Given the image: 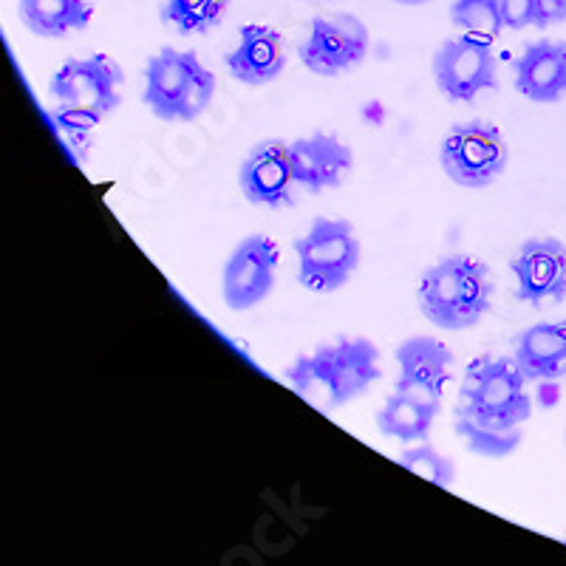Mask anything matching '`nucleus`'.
Returning a JSON list of instances; mask_svg holds the SVG:
<instances>
[{
  "label": "nucleus",
  "mask_w": 566,
  "mask_h": 566,
  "mask_svg": "<svg viewBox=\"0 0 566 566\" xmlns=\"http://www.w3.org/2000/svg\"><path fill=\"white\" fill-rule=\"evenodd\" d=\"M380 377V352L366 337H340L328 346L301 354L286 380L301 399L328 413L363 397Z\"/></svg>",
  "instance_id": "obj_1"
},
{
  "label": "nucleus",
  "mask_w": 566,
  "mask_h": 566,
  "mask_svg": "<svg viewBox=\"0 0 566 566\" xmlns=\"http://www.w3.org/2000/svg\"><path fill=\"white\" fill-rule=\"evenodd\" d=\"M417 303L428 321L444 332L473 328L493 303V275L473 255H448L422 272Z\"/></svg>",
  "instance_id": "obj_2"
},
{
  "label": "nucleus",
  "mask_w": 566,
  "mask_h": 566,
  "mask_svg": "<svg viewBox=\"0 0 566 566\" xmlns=\"http://www.w3.org/2000/svg\"><path fill=\"white\" fill-rule=\"evenodd\" d=\"M216 97V74L193 52L165 45L145 69V105L165 123H193Z\"/></svg>",
  "instance_id": "obj_3"
},
{
  "label": "nucleus",
  "mask_w": 566,
  "mask_h": 566,
  "mask_svg": "<svg viewBox=\"0 0 566 566\" xmlns=\"http://www.w3.org/2000/svg\"><path fill=\"white\" fill-rule=\"evenodd\" d=\"M459 406L502 428H522L533 417L527 380L513 357H476L464 371Z\"/></svg>",
  "instance_id": "obj_4"
},
{
  "label": "nucleus",
  "mask_w": 566,
  "mask_h": 566,
  "mask_svg": "<svg viewBox=\"0 0 566 566\" xmlns=\"http://www.w3.org/2000/svg\"><path fill=\"white\" fill-rule=\"evenodd\" d=\"M297 283L303 290L328 295L343 290L360 266V239L352 221L317 216L310 232L295 241Z\"/></svg>",
  "instance_id": "obj_5"
},
{
  "label": "nucleus",
  "mask_w": 566,
  "mask_h": 566,
  "mask_svg": "<svg viewBox=\"0 0 566 566\" xmlns=\"http://www.w3.org/2000/svg\"><path fill=\"white\" fill-rule=\"evenodd\" d=\"M439 161L453 185L482 190L507 170L510 148L502 130L493 123L470 119V123L451 125V130L444 134L439 145Z\"/></svg>",
  "instance_id": "obj_6"
},
{
  "label": "nucleus",
  "mask_w": 566,
  "mask_h": 566,
  "mask_svg": "<svg viewBox=\"0 0 566 566\" xmlns=\"http://www.w3.org/2000/svg\"><path fill=\"white\" fill-rule=\"evenodd\" d=\"M493 40L479 34L444 40L433 54V80L451 103H473L482 91L499 88Z\"/></svg>",
  "instance_id": "obj_7"
},
{
  "label": "nucleus",
  "mask_w": 566,
  "mask_h": 566,
  "mask_svg": "<svg viewBox=\"0 0 566 566\" xmlns=\"http://www.w3.org/2000/svg\"><path fill=\"white\" fill-rule=\"evenodd\" d=\"M123 69L108 54H91V57L65 60L52 77V97L63 108L94 111L105 116L123 103Z\"/></svg>",
  "instance_id": "obj_8"
},
{
  "label": "nucleus",
  "mask_w": 566,
  "mask_h": 566,
  "mask_svg": "<svg viewBox=\"0 0 566 566\" xmlns=\"http://www.w3.org/2000/svg\"><path fill=\"white\" fill-rule=\"evenodd\" d=\"M371 34L354 14L312 18L310 34L301 43V63L317 77H337L366 60Z\"/></svg>",
  "instance_id": "obj_9"
},
{
  "label": "nucleus",
  "mask_w": 566,
  "mask_h": 566,
  "mask_svg": "<svg viewBox=\"0 0 566 566\" xmlns=\"http://www.w3.org/2000/svg\"><path fill=\"white\" fill-rule=\"evenodd\" d=\"M515 275V297L544 310L547 303L566 301V244L549 235L527 239L510 261Z\"/></svg>",
  "instance_id": "obj_10"
},
{
  "label": "nucleus",
  "mask_w": 566,
  "mask_h": 566,
  "mask_svg": "<svg viewBox=\"0 0 566 566\" xmlns=\"http://www.w3.org/2000/svg\"><path fill=\"white\" fill-rule=\"evenodd\" d=\"M277 247L266 235H247L230 252L221 277L224 303L235 312H247L266 301L275 286Z\"/></svg>",
  "instance_id": "obj_11"
},
{
  "label": "nucleus",
  "mask_w": 566,
  "mask_h": 566,
  "mask_svg": "<svg viewBox=\"0 0 566 566\" xmlns=\"http://www.w3.org/2000/svg\"><path fill=\"white\" fill-rule=\"evenodd\" d=\"M397 394L442 406L444 386L451 382L453 352L431 335H417L399 343Z\"/></svg>",
  "instance_id": "obj_12"
},
{
  "label": "nucleus",
  "mask_w": 566,
  "mask_h": 566,
  "mask_svg": "<svg viewBox=\"0 0 566 566\" xmlns=\"http://www.w3.org/2000/svg\"><path fill=\"white\" fill-rule=\"evenodd\" d=\"M241 193L250 205L281 207L295 205V174H292L290 145L277 139H266L247 154L239 170Z\"/></svg>",
  "instance_id": "obj_13"
},
{
  "label": "nucleus",
  "mask_w": 566,
  "mask_h": 566,
  "mask_svg": "<svg viewBox=\"0 0 566 566\" xmlns=\"http://www.w3.org/2000/svg\"><path fill=\"white\" fill-rule=\"evenodd\" d=\"M290 159L295 185L312 196L340 187L354 168L352 148L335 134H323V130L292 142Z\"/></svg>",
  "instance_id": "obj_14"
},
{
  "label": "nucleus",
  "mask_w": 566,
  "mask_h": 566,
  "mask_svg": "<svg viewBox=\"0 0 566 566\" xmlns=\"http://www.w3.org/2000/svg\"><path fill=\"white\" fill-rule=\"evenodd\" d=\"M515 91L538 105H553L566 97V43L541 38L530 43L513 63Z\"/></svg>",
  "instance_id": "obj_15"
},
{
  "label": "nucleus",
  "mask_w": 566,
  "mask_h": 566,
  "mask_svg": "<svg viewBox=\"0 0 566 566\" xmlns=\"http://www.w3.org/2000/svg\"><path fill=\"white\" fill-rule=\"evenodd\" d=\"M227 71L244 85H266L286 69V49L277 29L264 23L241 27L239 45L224 57Z\"/></svg>",
  "instance_id": "obj_16"
},
{
  "label": "nucleus",
  "mask_w": 566,
  "mask_h": 566,
  "mask_svg": "<svg viewBox=\"0 0 566 566\" xmlns=\"http://www.w3.org/2000/svg\"><path fill=\"white\" fill-rule=\"evenodd\" d=\"M513 360L527 382H558L566 377V321L527 326L515 337Z\"/></svg>",
  "instance_id": "obj_17"
},
{
  "label": "nucleus",
  "mask_w": 566,
  "mask_h": 566,
  "mask_svg": "<svg viewBox=\"0 0 566 566\" xmlns=\"http://www.w3.org/2000/svg\"><path fill=\"white\" fill-rule=\"evenodd\" d=\"M20 20L38 38H65L88 29L94 18L91 0H20Z\"/></svg>",
  "instance_id": "obj_18"
},
{
  "label": "nucleus",
  "mask_w": 566,
  "mask_h": 566,
  "mask_svg": "<svg viewBox=\"0 0 566 566\" xmlns=\"http://www.w3.org/2000/svg\"><path fill=\"white\" fill-rule=\"evenodd\" d=\"M439 408L442 406L419 402V399L394 391V397H388L386 406L377 413V428L382 437L397 439V442H428Z\"/></svg>",
  "instance_id": "obj_19"
},
{
  "label": "nucleus",
  "mask_w": 566,
  "mask_h": 566,
  "mask_svg": "<svg viewBox=\"0 0 566 566\" xmlns=\"http://www.w3.org/2000/svg\"><path fill=\"white\" fill-rule=\"evenodd\" d=\"M453 428L470 451L488 459L510 457L522 444V428H502V424H493L476 413L464 411L462 406H457L453 411Z\"/></svg>",
  "instance_id": "obj_20"
},
{
  "label": "nucleus",
  "mask_w": 566,
  "mask_h": 566,
  "mask_svg": "<svg viewBox=\"0 0 566 566\" xmlns=\"http://www.w3.org/2000/svg\"><path fill=\"white\" fill-rule=\"evenodd\" d=\"M230 0H165L161 23L179 34H207L224 20Z\"/></svg>",
  "instance_id": "obj_21"
},
{
  "label": "nucleus",
  "mask_w": 566,
  "mask_h": 566,
  "mask_svg": "<svg viewBox=\"0 0 566 566\" xmlns=\"http://www.w3.org/2000/svg\"><path fill=\"white\" fill-rule=\"evenodd\" d=\"M451 23L468 34L495 40L504 32L502 0H453Z\"/></svg>",
  "instance_id": "obj_22"
},
{
  "label": "nucleus",
  "mask_w": 566,
  "mask_h": 566,
  "mask_svg": "<svg viewBox=\"0 0 566 566\" xmlns=\"http://www.w3.org/2000/svg\"><path fill=\"white\" fill-rule=\"evenodd\" d=\"M399 464L411 470V473H417V476L428 479L437 488H451L453 484V462L428 442H419L413 448H408V451L399 453Z\"/></svg>",
  "instance_id": "obj_23"
},
{
  "label": "nucleus",
  "mask_w": 566,
  "mask_h": 566,
  "mask_svg": "<svg viewBox=\"0 0 566 566\" xmlns=\"http://www.w3.org/2000/svg\"><path fill=\"white\" fill-rule=\"evenodd\" d=\"M502 23L510 32L535 27V0H502Z\"/></svg>",
  "instance_id": "obj_24"
},
{
  "label": "nucleus",
  "mask_w": 566,
  "mask_h": 566,
  "mask_svg": "<svg viewBox=\"0 0 566 566\" xmlns=\"http://www.w3.org/2000/svg\"><path fill=\"white\" fill-rule=\"evenodd\" d=\"M566 23V0H535V29H553Z\"/></svg>",
  "instance_id": "obj_25"
},
{
  "label": "nucleus",
  "mask_w": 566,
  "mask_h": 566,
  "mask_svg": "<svg viewBox=\"0 0 566 566\" xmlns=\"http://www.w3.org/2000/svg\"><path fill=\"white\" fill-rule=\"evenodd\" d=\"M99 119H103V116L94 114V111L63 108V105H60V111H57V123L69 130H80V134H85V130H91V128H97Z\"/></svg>",
  "instance_id": "obj_26"
},
{
  "label": "nucleus",
  "mask_w": 566,
  "mask_h": 566,
  "mask_svg": "<svg viewBox=\"0 0 566 566\" xmlns=\"http://www.w3.org/2000/svg\"><path fill=\"white\" fill-rule=\"evenodd\" d=\"M394 3H402V7H422L428 0H394Z\"/></svg>",
  "instance_id": "obj_27"
},
{
  "label": "nucleus",
  "mask_w": 566,
  "mask_h": 566,
  "mask_svg": "<svg viewBox=\"0 0 566 566\" xmlns=\"http://www.w3.org/2000/svg\"><path fill=\"white\" fill-rule=\"evenodd\" d=\"M564 544H566V538H564Z\"/></svg>",
  "instance_id": "obj_28"
}]
</instances>
